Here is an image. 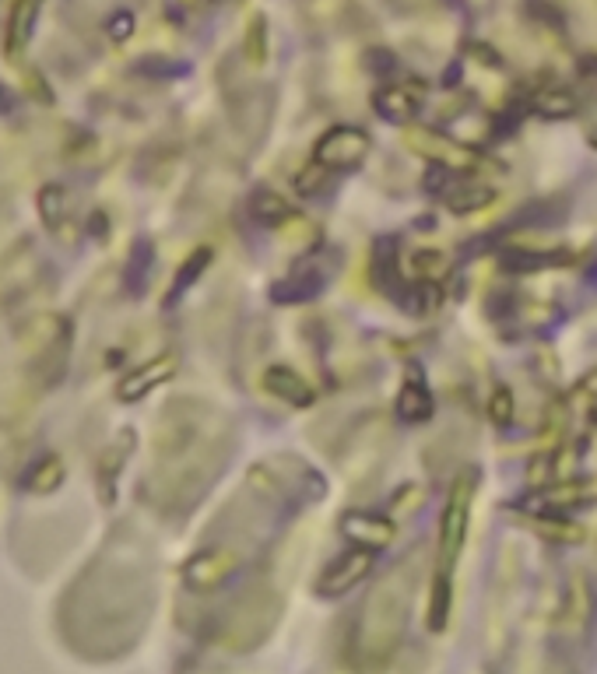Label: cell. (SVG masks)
I'll list each match as a JSON object with an SVG mask.
<instances>
[{
  "label": "cell",
  "instance_id": "cell-14",
  "mask_svg": "<svg viewBox=\"0 0 597 674\" xmlns=\"http://www.w3.org/2000/svg\"><path fill=\"white\" fill-rule=\"evenodd\" d=\"M152 243L148 239H137L134 250H130V260L127 267H123V288H127L130 295H141L144 285H148V271H152Z\"/></svg>",
  "mask_w": 597,
  "mask_h": 674
},
{
  "label": "cell",
  "instance_id": "cell-1",
  "mask_svg": "<svg viewBox=\"0 0 597 674\" xmlns=\"http://www.w3.org/2000/svg\"><path fill=\"white\" fill-rule=\"evenodd\" d=\"M369 155V134L362 127H331L313 148V162L327 173H348V169H359Z\"/></svg>",
  "mask_w": 597,
  "mask_h": 674
},
{
  "label": "cell",
  "instance_id": "cell-3",
  "mask_svg": "<svg viewBox=\"0 0 597 674\" xmlns=\"http://www.w3.org/2000/svg\"><path fill=\"white\" fill-rule=\"evenodd\" d=\"M324 288H327V271L320 267V260H306V264L295 267L288 278L274 281L271 299L285 302V306H299V302H313Z\"/></svg>",
  "mask_w": 597,
  "mask_h": 674
},
{
  "label": "cell",
  "instance_id": "cell-6",
  "mask_svg": "<svg viewBox=\"0 0 597 674\" xmlns=\"http://www.w3.org/2000/svg\"><path fill=\"white\" fill-rule=\"evenodd\" d=\"M341 531L366 548H380L394 538V524L376 510H348L345 517H341Z\"/></svg>",
  "mask_w": 597,
  "mask_h": 674
},
{
  "label": "cell",
  "instance_id": "cell-22",
  "mask_svg": "<svg viewBox=\"0 0 597 674\" xmlns=\"http://www.w3.org/2000/svg\"><path fill=\"white\" fill-rule=\"evenodd\" d=\"M137 71L141 74H159V78H173V74H187V64H169V60H159V57H144L141 64H137Z\"/></svg>",
  "mask_w": 597,
  "mask_h": 674
},
{
  "label": "cell",
  "instance_id": "cell-25",
  "mask_svg": "<svg viewBox=\"0 0 597 674\" xmlns=\"http://www.w3.org/2000/svg\"><path fill=\"white\" fill-rule=\"evenodd\" d=\"M587 285H594V288H597V264H594V267H590V271H587Z\"/></svg>",
  "mask_w": 597,
  "mask_h": 674
},
{
  "label": "cell",
  "instance_id": "cell-7",
  "mask_svg": "<svg viewBox=\"0 0 597 674\" xmlns=\"http://www.w3.org/2000/svg\"><path fill=\"white\" fill-rule=\"evenodd\" d=\"M369 566H373V552H369V548L341 555V559H334L331 566H327V573L320 576V590H324V594H341V590L355 587V583L369 573Z\"/></svg>",
  "mask_w": 597,
  "mask_h": 674
},
{
  "label": "cell",
  "instance_id": "cell-9",
  "mask_svg": "<svg viewBox=\"0 0 597 674\" xmlns=\"http://www.w3.org/2000/svg\"><path fill=\"white\" fill-rule=\"evenodd\" d=\"M373 106H376V113H380L383 120L408 123V120H415L418 106H422V95H418L415 88H408V85H383L380 92L373 95Z\"/></svg>",
  "mask_w": 597,
  "mask_h": 674
},
{
  "label": "cell",
  "instance_id": "cell-20",
  "mask_svg": "<svg viewBox=\"0 0 597 674\" xmlns=\"http://www.w3.org/2000/svg\"><path fill=\"white\" fill-rule=\"evenodd\" d=\"M327 187H331V173H327V169H320L317 162H310V169L299 176V190H303L306 197H317V194H324Z\"/></svg>",
  "mask_w": 597,
  "mask_h": 674
},
{
  "label": "cell",
  "instance_id": "cell-5",
  "mask_svg": "<svg viewBox=\"0 0 597 674\" xmlns=\"http://www.w3.org/2000/svg\"><path fill=\"white\" fill-rule=\"evenodd\" d=\"M264 390L281 397L285 404H292V408H310L317 401V390L310 387V380L303 373H295L292 366H267Z\"/></svg>",
  "mask_w": 597,
  "mask_h": 674
},
{
  "label": "cell",
  "instance_id": "cell-19",
  "mask_svg": "<svg viewBox=\"0 0 597 674\" xmlns=\"http://www.w3.org/2000/svg\"><path fill=\"white\" fill-rule=\"evenodd\" d=\"M246 57H250L253 64H260V60L267 57V22L264 18H253L250 22V32H246Z\"/></svg>",
  "mask_w": 597,
  "mask_h": 674
},
{
  "label": "cell",
  "instance_id": "cell-18",
  "mask_svg": "<svg viewBox=\"0 0 597 674\" xmlns=\"http://www.w3.org/2000/svg\"><path fill=\"white\" fill-rule=\"evenodd\" d=\"M39 215H43V222L50 225V229H57L60 218H64V190L46 187L43 194H39Z\"/></svg>",
  "mask_w": 597,
  "mask_h": 674
},
{
  "label": "cell",
  "instance_id": "cell-8",
  "mask_svg": "<svg viewBox=\"0 0 597 674\" xmlns=\"http://www.w3.org/2000/svg\"><path fill=\"white\" fill-rule=\"evenodd\" d=\"M43 0H15V8L8 15V29H4V53L11 60L22 57L25 46L32 43V32H36V18Z\"/></svg>",
  "mask_w": 597,
  "mask_h": 674
},
{
  "label": "cell",
  "instance_id": "cell-15",
  "mask_svg": "<svg viewBox=\"0 0 597 674\" xmlns=\"http://www.w3.org/2000/svg\"><path fill=\"white\" fill-rule=\"evenodd\" d=\"M531 109H534V113H541V116H555V120H562V116H573L576 113V95L569 92V88H562V85H545L541 92H534Z\"/></svg>",
  "mask_w": 597,
  "mask_h": 674
},
{
  "label": "cell",
  "instance_id": "cell-16",
  "mask_svg": "<svg viewBox=\"0 0 597 674\" xmlns=\"http://www.w3.org/2000/svg\"><path fill=\"white\" fill-rule=\"evenodd\" d=\"M60 481H64V460H60L57 453H43V457L25 471V488H32V492H53Z\"/></svg>",
  "mask_w": 597,
  "mask_h": 674
},
{
  "label": "cell",
  "instance_id": "cell-4",
  "mask_svg": "<svg viewBox=\"0 0 597 674\" xmlns=\"http://www.w3.org/2000/svg\"><path fill=\"white\" fill-rule=\"evenodd\" d=\"M173 373H176L173 355H159V359L148 362V366L130 369V373L116 383V397H120L123 404H134V401H141L144 394H152V390H159L162 383L173 380Z\"/></svg>",
  "mask_w": 597,
  "mask_h": 674
},
{
  "label": "cell",
  "instance_id": "cell-21",
  "mask_svg": "<svg viewBox=\"0 0 597 674\" xmlns=\"http://www.w3.org/2000/svg\"><path fill=\"white\" fill-rule=\"evenodd\" d=\"M106 36L113 39V43H127V39L134 36V15H130V11H113V15L106 18Z\"/></svg>",
  "mask_w": 597,
  "mask_h": 674
},
{
  "label": "cell",
  "instance_id": "cell-17",
  "mask_svg": "<svg viewBox=\"0 0 597 674\" xmlns=\"http://www.w3.org/2000/svg\"><path fill=\"white\" fill-rule=\"evenodd\" d=\"M208 264H211V250H208V246H201V250H194L187 260H183L180 274H176L173 292H169V299H166L169 306H173V302L180 299L183 292H190V288H194V281H201V274L208 271Z\"/></svg>",
  "mask_w": 597,
  "mask_h": 674
},
{
  "label": "cell",
  "instance_id": "cell-13",
  "mask_svg": "<svg viewBox=\"0 0 597 674\" xmlns=\"http://www.w3.org/2000/svg\"><path fill=\"white\" fill-rule=\"evenodd\" d=\"M569 253L559 250V253H545V250H506L503 253V271L510 274H531V271H545V267H562L569 264Z\"/></svg>",
  "mask_w": 597,
  "mask_h": 674
},
{
  "label": "cell",
  "instance_id": "cell-23",
  "mask_svg": "<svg viewBox=\"0 0 597 674\" xmlns=\"http://www.w3.org/2000/svg\"><path fill=\"white\" fill-rule=\"evenodd\" d=\"M489 411H492V418H496L499 425H510V418H513V394H510V390H506V387H496Z\"/></svg>",
  "mask_w": 597,
  "mask_h": 674
},
{
  "label": "cell",
  "instance_id": "cell-2",
  "mask_svg": "<svg viewBox=\"0 0 597 674\" xmlns=\"http://www.w3.org/2000/svg\"><path fill=\"white\" fill-rule=\"evenodd\" d=\"M471 495H475V471H464L461 478L454 481V488H450V499H446V510H443V534H439V545H443L446 566H450L454 555L461 552L464 531H468Z\"/></svg>",
  "mask_w": 597,
  "mask_h": 674
},
{
  "label": "cell",
  "instance_id": "cell-11",
  "mask_svg": "<svg viewBox=\"0 0 597 674\" xmlns=\"http://www.w3.org/2000/svg\"><path fill=\"white\" fill-rule=\"evenodd\" d=\"M492 190L482 187V183H471L464 180V176H454L450 180V187L443 190V201L450 211H457V215H471V211H482L485 204H492Z\"/></svg>",
  "mask_w": 597,
  "mask_h": 674
},
{
  "label": "cell",
  "instance_id": "cell-24",
  "mask_svg": "<svg viewBox=\"0 0 597 674\" xmlns=\"http://www.w3.org/2000/svg\"><path fill=\"white\" fill-rule=\"evenodd\" d=\"M8 109H11V95L0 88V113H8Z\"/></svg>",
  "mask_w": 597,
  "mask_h": 674
},
{
  "label": "cell",
  "instance_id": "cell-10",
  "mask_svg": "<svg viewBox=\"0 0 597 674\" xmlns=\"http://www.w3.org/2000/svg\"><path fill=\"white\" fill-rule=\"evenodd\" d=\"M394 415L401 418L404 425H422L432 418V394L418 376H408V380H404L401 394H397V404H394Z\"/></svg>",
  "mask_w": 597,
  "mask_h": 674
},
{
  "label": "cell",
  "instance_id": "cell-12",
  "mask_svg": "<svg viewBox=\"0 0 597 674\" xmlns=\"http://www.w3.org/2000/svg\"><path fill=\"white\" fill-rule=\"evenodd\" d=\"M246 208H250V218L257 225H264V229H278L281 222H285L288 215H292V208H288V201L281 194H274V190L267 187H257L250 194V201H246Z\"/></svg>",
  "mask_w": 597,
  "mask_h": 674
}]
</instances>
